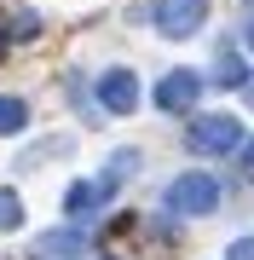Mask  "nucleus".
Masks as SVG:
<instances>
[{
  "mask_svg": "<svg viewBox=\"0 0 254 260\" xmlns=\"http://www.w3.org/2000/svg\"><path fill=\"white\" fill-rule=\"evenodd\" d=\"M18 225H23V197L0 191V232H18Z\"/></svg>",
  "mask_w": 254,
  "mask_h": 260,
  "instance_id": "nucleus-9",
  "label": "nucleus"
},
{
  "mask_svg": "<svg viewBox=\"0 0 254 260\" xmlns=\"http://www.w3.org/2000/svg\"><path fill=\"white\" fill-rule=\"evenodd\" d=\"M35 254H41V260H69V254H87V225L41 232V237H35Z\"/></svg>",
  "mask_w": 254,
  "mask_h": 260,
  "instance_id": "nucleus-6",
  "label": "nucleus"
},
{
  "mask_svg": "<svg viewBox=\"0 0 254 260\" xmlns=\"http://www.w3.org/2000/svg\"><path fill=\"white\" fill-rule=\"evenodd\" d=\"M243 99H248V104H254V75H248V81H243Z\"/></svg>",
  "mask_w": 254,
  "mask_h": 260,
  "instance_id": "nucleus-15",
  "label": "nucleus"
},
{
  "mask_svg": "<svg viewBox=\"0 0 254 260\" xmlns=\"http://www.w3.org/2000/svg\"><path fill=\"white\" fill-rule=\"evenodd\" d=\"M243 179L254 185V139H243Z\"/></svg>",
  "mask_w": 254,
  "mask_h": 260,
  "instance_id": "nucleus-13",
  "label": "nucleus"
},
{
  "mask_svg": "<svg viewBox=\"0 0 254 260\" xmlns=\"http://www.w3.org/2000/svg\"><path fill=\"white\" fill-rule=\"evenodd\" d=\"M156 29L168 41H185L202 29V0H156Z\"/></svg>",
  "mask_w": 254,
  "mask_h": 260,
  "instance_id": "nucleus-4",
  "label": "nucleus"
},
{
  "mask_svg": "<svg viewBox=\"0 0 254 260\" xmlns=\"http://www.w3.org/2000/svg\"><path fill=\"white\" fill-rule=\"evenodd\" d=\"M168 208L173 214H214L220 208V179L214 174H179L168 185Z\"/></svg>",
  "mask_w": 254,
  "mask_h": 260,
  "instance_id": "nucleus-2",
  "label": "nucleus"
},
{
  "mask_svg": "<svg viewBox=\"0 0 254 260\" xmlns=\"http://www.w3.org/2000/svg\"><path fill=\"white\" fill-rule=\"evenodd\" d=\"M197 93H202V75L197 70H168L156 81V104L168 116H185V110H197Z\"/></svg>",
  "mask_w": 254,
  "mask_h": 260,
  "instance_id": "nucleus-3",
  "label": "nucleus"
},
{
  "mask_svg": "<svg viewBox=\"0 0 254 260\" xmlns=\"http://www.w3.org/2000/svg\"><path fill=\"white\" fill-rule=\"evenodd\" d=\"M243 41H248V52H254V6H248V18H243Z\"/></svg>",
  "mask_w": 254,
  "mask_h": 260,
  "instance_id": "nucleus-14",
  "label": "nucleus"
},
{
  "mask_svg": "<svg viewBox=\"0 0 254 260\" xmlns=\"http://www.w3.org/2000/svg\"><path fill=\"white\" fill-rule=\"evenodd\" d=\"M214 81H220V87H243V81H248V75H243V64H237V52H220Z\"/></svg>",
  "mask_w": 254,
  "mask_h": 260,
  "instance_id": "nucleus-11",
  "label": "nucleus"
},
{
  "mask_svg": "<svg viewBox=\"0 0 254 260\" xmlns=\"http://www.w3.org/2000/svg\"><path fill=\"white\" fill-rule=\"evenodd\" d=\"M23 121H29L23 99H0V133H23Z\"/></svg>",
  "mask_w": 254,
  "mask_h": 260,
  "instance_id": "nucleus-10",
  "label": "nucleus"
},
{
  "mask_svg": "<svg viewBox=\"0 0 254 260\" xmlns=\"http://www.w3.org/2000/svg\"><path fill=\"white\" fill-rule=\"evenodd\" d=\"M0 52H6V29H0Z\"/></svg>",
  "mask_w": 254,
  "mask_h": 260,
  "instance_id": "nucleus-16",
  "label": "nucleus"
},
{
  "mask_svg": "<svg viewBox=\"0 0 254 260\" xmlns=\"http://www.w3.org/2000/svg\"><path fill=\"white\" fill-rule=\"evenodd\" d=\"M185 145L197 150V156H226V150L243 145V121L237 116H191V127H185Z\"/></svg>",
  "mask_w": 254,
  "mask_h": 260,
  "instance_id": "nucleus-1",
  "label": "nucleus"
},
{
  "mask_svg": "<svg viewBox=\"0 0 254 260\" xmlns=\"http://www.w3.org/2000/svg\"><path fill=\"white\" fill-rule=\"evenodd\" d=\"M98 208H104V191H98V179H76V185L64 191V214H69L76 225H87Z\"/></svg>",
  "mask_w": 254,
  "mask_h": 260,
  "instance_id": "nucleus-7",
  "label": "nucleus"
},
{
  "mask_svg": "<svg viewBox=\"0 0 254 260\" xmlns=\"http://www.w3.org/2000/svg\"><path fill=\"white\" fill-rule=\"evenodd\" d=\"M133 174H139V150H116V156H110V168L98 174V191H104V203H110V197L122 191Z\"/></svg>",
  "mask_w": 254,
  "mask_h": 260,
  "instance_id": "nucleus-8",
  "label": "nucleus"
},
{
  "mask_svg": "<svg viewBox=\"0 0 254 260\" xmlns=\"http://www.w3.org/2000/svg\"><path fill=\"white\" fill-rule=\"evenodd\" d=\"M98 104L110 116H133V104H139V75L133 70H104L98 75Z\"/></svg>",
  "mask_w": 254,
  "mask_h": 260,
  "instance_id": "nucleus-5",
  "label": "nucleus"
},
{
  "mask_svg": "<svg viewBox=\"0 0 254 260\" xmlns=\"http://www.w3.org/2000/svg\"><path fill=\"white\" fill-rule=\"evenodd\" d=\"M104 260H116V254H104Z\"/></svg>",
  "mask_w": 254,
  "mask_h": 260,
  "instance_id": "nucleus-17",
  "label": "nucleus"
},
{
  "mask_svg": "<svg viewBox=\"0 0 254 260\" xmlns=\"http://www.w3.org/2000/svg\"><path fill=\"white\" fill-rule=\"evenodd\" d=\"M226 260H254V232H248V237H237L231 249H226Z\"/></svg>",
  "mask_w": 254,
  "mask_h": 260,
  "instance_id": "nucleus-12",
  "label": "nucleus"
}]
</instances>
